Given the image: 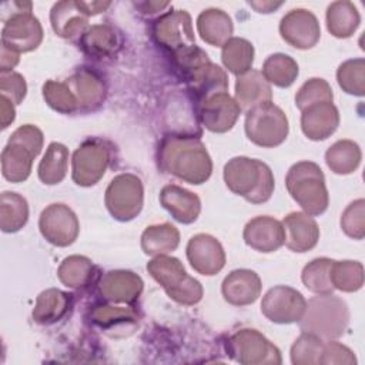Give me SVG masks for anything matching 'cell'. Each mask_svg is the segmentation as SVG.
Listing matches in <instances>:
<instances>
[{
  "instance_id": "6da1fadb",
  "label": "cell",
  "mask_w": 365,
  "mask_h": 365,
  "mask_svg": "<svg viewBox=\"0 0 365 365\" xmlns=\"http://www.w3.org/2000/svg\"><path fill=\"white\" fill-rule=\"evenodd\" d=\"M158 164L163 171L190 184L205 182L212 171L205 145L192 135L164 137L158 148Z\"/></svg>"
},
{
  "instance_id": "7a4b0ae2",
  "label": "cell",
  "mask_w": 365,
  "mask_h": 365,
  "mask_svg": "<svg viewBox=\"0 0 365 365\" xmlns=\"http://www.w3.org/2000/svg\"><path fill=\"white\" fill-rule=\"evenodd\" d=\"M227 187L252 204H261L271 198L275 187L271 168L259 160L234 157L224 167Z\"/></svg>"
},
{
  "instance_id": "3957f363",
  "label": "cell",
  "mask_w": 365,
  "mask_h": 365,
  "mask_svg": "<svg viewBox=\"0 0 365 365\" xmlns=\"http://www.w3.org/2000/svg\"><path fill=\"white\" fill-rule=\"evenodd\" d=\"M349 322V309L345 301L332 294H318L312 297L299 319L302 332H311L321 339L331 341L339 338Z\"/></svg>"
},
{
  "instance_id": "277c9868",
  "label": "cell",
  "mask_w": 365,
  "mask_h": 365,
  "mask_svg": "<svg viewBox=\"0 0 365 365\" xmlns=\"http://www.w3.org/2000/svg\"><path fill=\"white\" fill-rule=\"evenodd\" d=\"M285 185L305 214L319 215L328 208V190L318 164L312 161L294 164L285 177Z\"/></svg>"
},
{
  "instance_id": "5b68a950",
  "label": "cell",
  "mask_w": 365,
  "mask_h": 365,
  "mask_svg": "<svg viewBox=\"0 0 365 365\" xmlns=\"http://www.w3.org/2000/svg\"><path fill=\"white\" fill-rule=\"evenodd\" d=\"M147 271L175 302L194 305L201 301V284L187 274L180 259L165 254L157 255L147 264Z\"/></svg>"
},
{
  "instance_id": "8992f818",
  "label": "cell",
  "mask_w": 365,
  "mask_h": 365,
  "mask_svg": "<svg viewBox=\"0 0 365 365\" xmlns=\"http://www.w3.org/2000/svg\"><path fill=\"white\" fill-rule=\"evenodd\" d=\"M288 118L272 101L262 103L247 111L245 133L257 145L271 148L282 144L288 135Z\"/></svg>"
},
{
  "instance_id": "52a82bcc",
  "label": "cell",
  "mask_w": 365,
  "mask_h": 365,
  "mask_svg": "<svg viewBox=\"0 0 365 365\" xmlns=\"http://www.w3.org/2000/svg\"><path fill=\"white\" fill-rule=\"evenodd\" d=\"M144 190L141 180L130 173L118 174L106 190V207L118 221H130L143 208Z\"/></svg>"
},
{
  "instance_id": "ba28073f",
  "label": "cell",
  "mask_w": 365,
  "mask_h": 365,
  "mask_svg": "<svg viewBox=\"0 0 365 365\" xmlns=\"http://www.w3.org/2000/svg\"><path fill=\"white\" fill-rule=\"evenodd\" d=\"M227 349L237 362L244 365L281 364L279 349L257 329L244 328L237 331L228 339Z\"/></svg>"
},
{
  "instance_id": "9c48e42d",
  "label": "cell",
  "mask_w": 365,
  "mask_h": 365,
  "mask_svg": "<svg viewBox=\"0 0 365 365\" xmlns=\"http://www.w3.org/2000/svg\"><path fill=\"white\" fill-rule=\"evenodd\" d=\"M155 41L175 54L195 46L191 17L185 10H174L158 17L153 24Z\"/></svg>"
},
{
  "instance_id": "30bf717a",
  "label": "cell",
  "mask_w": 365,
  "mask_h": 365,
  "mask_svg": "<svg viewBox=\"0 0 365 365\" xmlns=\"http://www.w3.org/2000/svg\"><path fill=\"white\" fill-rule=\"evenodd\" d=\"M43 29L31 11L13 13L3 26L1 46L16 53H27L40 46Z\"/></svg>"
},
{
  "instance_id": "8fae6325",
  "label": "cell",
  "mask_w": 365,
  "mask_h": 365,
  "mask_svg": "<svg viewBox=\"0 0 365 365\" xmlns=\"http://www.w3.org/2000/svg\"><path fill=\"white\" fill-rule=\"evenodd\" d=\"M307 307L304 295L287 285H277L267 291L261 302V312L275 324H292L302 318Z\"/></svg>"
},
{
  "instance_id": "7c38bea8",
  "label": "cell",
  "mask_w": 365,
  "mask_h": 365,
  "mask_svg": "<svg viewBox=\"0 0 365 365\" xmlns=\"http://www.w3.org/2000/svg\"><path fill=\"white\" fill-rule=\"evenodd\" d=\"M110 163L108 148L97 141L83 143L73 154V181L81 187H90L100 181Z\"/></svg>"
},
{
  "instance_id": "4fadbf2b",
  "label": "cell",
  "mask_w": 365,
  "mask_h": 365,
  "mask_svg": "<svg viewBox=\"0 0 365 365\" xmlns=\"http://www.w3.org/2000/svg\"><path fill=\"white\" fill-rule=\"evenodd\" d=\"M38 228L41 235L53 245L67 247L78 235L80 224L73 210L64 204H51L43 210Z\"/></svg>"
},
{
  "instance_id": "5bb4252c",
  "label": "cell",
  "mask_w": 365,
  "mask_h": 365,
  "mask_svg": "<svg viewBox=\"0 0 365 365\" xmlns=\"http://www.w3.org/2000/svg\"><path fill=\"white\" fill-rule=\"evenodd\" d=\"M279 33L289 46L301 50L314 47L321 37L317 17L305 9H295L285 14L279 23Z\"/></svg>"
},
{
  "instance_id": "9a60e30c",
  "label": "cell",
  "mask_w": 365,
  "mask_h": 365,
  "mask_svg": "<svg viewBox=\"0 0 365 365\" xmlns=\"http://www.w3.org/2000/svg\"><path fill=\"white\" fill-rule=\"evenodd\" d=\"M241 113L237 101L227 93H217L198 104V117L201 124L212 133H225L231 130Z\"/></svg>"
},
{
  "instance_id": "2e32d148",
  "label": "cell",
  "mask_w": 365,
  "mask_h": 365,
  "mask_svg": "<svg viewBox=\"0 0 365 365\" xmlns=\"http://www.w3.org/2000/svg\"><path fill=\"white\" fill-rule=\"evenodd\" d=\"M187 258L191 267L202 275H215L225 265L222 245L208 234H197L188 241Z\"/></svg>"
},
{
  "instance_id": "e0dca14e",
  "label": "cell",
  "mask_w": 365,
  "mask_h": 365,
  "mask_svg": "<svg viewBox=\"0 0 365 365\" xmlns=\"http://www.w3.org/2000/svg\"><path fill=\"white\" fill-rule=\"evenodd\" d=\"M244 241L248 247L259 252H272L285 244V231L281 221L261 215L247 222Z\"/></svg>"
},
{
  "instance_id": "ac0fdd59",
  "label": "cell",
  "mask_w": 365,
  "mask_h": 365,
  "mask_svg": "<svg viewBox=\"0 0 365 365\" xmlns=\"http://www.w3.org/2000/svg\"><path fill=\"white\" fill-rule=\"evenodd\" d=\"M182 77L198 104L217 93L227 91L228 88V78L225 71L210 60L188 70L182 74Z\"/></svg>"
},
{
  "instance_id": "d6986e66",
  "label": "cell",
  "mask_w": 365,
  "mask_h": 365,
  "mask_svg": "<svg viewBox=\"0 0 365 365\" xmlns=\"http://www.w3.org/2000/svg\"><path fill=\"white\" fill-rule=\"evenodd\" d=\"M339 124L338 108L331 103H318L302 110L301 128L302 133L314 141L328 138Z\"/></svg>"
},
{
  "instance_id": "ffe728a7",
  "label": "cell",
  "mask_w": 365,
  "mask_h": 365,
  "mask_svg": "<svg viewBox=\"0 0 365 365\" xmlns=\"http://www.w3.org/2000/svg\"><path fill=\"white\" fill-rule=\"evenodd\" d=\"M88 13L86 11L83 1L64 0L53 6L50 13L51 27L54 33L64 38H73L83 34L87 29Z\"/></svg>"
},
{
  "instance_id": "44dd1931",
  "label": "cell",
  "mask_w": 365,
  "mask_h": 365,
  "mask_svg": "<svg viewBox=\"0 0 365 365\" xmlns=\"http://www.w3.org/2000/svg\"><path fill=\"white\" fill-rule=\"evenodd\" d=\"M285 245L294 252L312 250L319 240V228L315 220L305 212H291L284 221Z\"/></svg>"
},
{
  "instance_id": "7402d4cb",
  "label": "cell",
  "mask_w": 365,
  "mask_h": 365,
  "mask_svg": "<svg viewBox=\"0 0 365 365\" xmlns=\"http://www.w3.org/2000/svg\"><path fill=\"white\" fill-rule=\"evenodd\" d=\"M101 295L111 301V302H134L141 291H143V281L141 278L124 269H115L106 272L98 284Z\"/></svg>"
},
{
  "instance_id": "603a6c76",
  "label": "cell",
  "mask_w": 365,
  "mask_h": 365,
  "mask_svg": "<svg viewBox=\"0 0 365 365\" xmlns=\"http://www.w3.org/2000/svg\"><path fill=\"white\" fill-rule=\"evenodd\" d=\"M224 299L235 307L250 305L261 294V279L251 269H235L222 281Z\"/></svg>"
},
{
  "instance_id": "cb8c5ba5",
  "label": "cell",
  "mask_w": 365,
  "mask_h": 365,
  "mask_svg": "<svg viewBox=\"0 0 365 365\" xmlns=\"http://www.w3.org/2000/svg\"><path fill=\"white\" fill-rule=\"evenodd\" d=\"M160 202L174 217V220L182 224L194 222L201 211V201L198 195L175 184L163 187L160 192Z\"/></svg>"
},
{
  "instance_id": "d4e9b609",
  "label": "cell",
  "mask_w": 365,
  "mask_h": 365,
  "mask_svg": "<svg viewBox=\"0 0 365 365\" xmlns=\"http://www.w3.org/2000/svg\"><path fill=\"white\" fill-rule=\"evenodd\" d=\"M271 86L261 71L250 70L238 76L235 83V101L241 110L248 111L255 106L271 101Z\"/></svg>"
},
{
  "instance_id": "484cf974",
  "label": "cell",
  "mask_w": 365,
  "mask_h": 365,
  "mask_svg": "<svg viewBox=\"0 0 365 365\" xmlns=\"http://www.w3.org/2000/svg\"><path fill=\"white\" fill-rule=\"evenodd\" d=\"M67 84L77 98L78 108L96 110L106 98V86L103 80L88 68L78 70L70 77Z\"/></svg>"
},
{
  "instance_id": "4316f807",
  "label": "cell",
  "mask_w": 365,
  "mask_h": 365,
  "mask_svg": "<svg viewBox=\"0 0 365 365\" xmlns=\"http://www.w3.org/2000/svg\"><path fill=\"white\" fill-rule=\"evenodd\" d=\"M197 30L205 43L222 47L231 38L234 27L231 17L225 11L207 9L197 19Z\"/></svg>"
},
{
  "instance_id": "83f0119b",
  "label": "cell",
  "mask_w": 365,
  "mask_h": 365,
  "mask_svg": "<svg viewBox=\"0 0 365 365\" xmlns=\"http://www.w3.org/2000/svg\"><path fill=\"white\" fill-rule=\"evenodd\" d=\"M36 155L23 144L9 141L1 151V173L11 182L27 180Z\"/></svg>"
},
{
  "instance_id": "f1b7e54d",
  "label": "cell",
  "mask_w": 365,
  "mask_h": 365,
  "mask_svg": "<svg viewBox=\"0 0 365 365\" xmlns=\"http://www.w3.org/2000/svg\"><path fill=\"white\" fill-rule=\"evenodd\" d=\"M71 305V295L57 288L43 291L33 309V319L41 325H50L61 319Z\"/></svg>"
},
{
  "instance_id": "f546056e",
  "label": "cell",
  "mask_w": 365,
  "mask_h": 365,
  "mask_svg": "<svg viewBox=\"0 0 365 365\" xmlns=\"http://www.w3.org/2000/svg\"><path fill=\"white\" fill-rule=\"evenodd\" d=\"M359 13L351 1H334L327 10V27L338 38L354 34L359 26Z\"/></svg>"
},
{
  "instance_id": "4dcf8cb0",
  "label": "cell",
  "mask_w": 365,
  "mask_h": 365,
  "mask_svg": "<svg viewBox=\"0 0 365 365\" xmlns=\"http://www.w3.org/2000/svg\"><path fill=\"white\" fill-rule=\"evenodd\" d=\"M180 242L178 230L168 224H158L147 227L141 235V247L147 255H164L174 251Z\"/></svg>"
},
{
  "instance_id": "1f68e13d",
  "label": "cell",
  "mask_w": 365,
  "mask_h": 365,
  "mask_svg": "<svg viewBox=\"0 0 365 365\" xmlns=\"http://www.w3.org/2000/svg\"><path fill=\"white\" fill-rule=\"evenodd\" d=\"M29 220V205L17 192L4 191L0 197V228L4 232H16Z\"/></svg>"
},
{
  "instance_id": "d6a6232c",
  "label": "cell",
  "mask_w": 365,
  "mask_h": 365,
  "mask_svg": "<svg viewBox=\"0 0 365 365\" xmlns=\"http://www.w3.org/2000/svg\"><path fill=\"white\" fill-rule=\"evenodd\" d=\"M361 148L351 140H339L325 153L327 165L335 174H351L361 163Z\"/></svg>"
},
{
  "instance_id": "836d02e7",
  "label": "cell",
  "mask_w": 365,
  "mask_h": 365,
  "mask_svg": "<svg viewBox=\"0 0 365 365\" xmlns=\"http://www.w3.org/2000/svg\"><path fill=\"white\" fill-rule=\"evenodd\" d=\"M68 150L60 143H51L38 164V178L48 185L58 184L67 174Z\"/></svg>"
},
{
  "instance_id": "e575fe53",
  "label": "cell",
  "mask_w": 365,
  "mask_h": 365,
  "mask_svg": "<svg viewBox=\"0 0 365 365\" xmlns=\"http://www.w3.org/2000/svg\"><path fill=\"white\" fill-rule=\"evenodd\" d=\"M224 66L235 76H241L251 70L254 61L252 44L241 37H231L221 51Z\"/></svg>"
},
{
  "instance_id": "d590c367",
  "label": "cell",
  "mask_w": 365,
  "mask_h": 365,
  "mask_svg": "<svg viewBox=\"0 0 365 365\" xmlns=\"http://www.w3.org/2000/svg\"><path fill=\"white\" fill-rule=\"evenodd\" d=\"M80 46L88 56L106 57L114 51L117 46V34L110 26L96 24L83 33Z\"/></svg>"
},
{
  "instance_id": "8d00e7d4",
  "label": "cell",
  "mask_w": 365,
  "mask_h": 365,
  "mask_svg": "<svg viewBox=\"0 0 365 365\" xmlns=\"http://www.w3.org/2000/svg\"><path fill=\"white\" fill-rule=\"evenodd\" d=\"M262 76L277 87H289L298 77V64L292 57L277 53L264 61Z\"/></svg>"
},
{
  "instance_id": "74e56055",
  "label": "cell",
  "mask_w": 365,
  "mask_h": 365,
  "mask_svg": "<svg viewBox=\"0 0 365 365\" xmlns=\"http://www.w3.org/2000/svg\"><path fill=\"white\" fill-rule=\"evenodd\" d=\"M334 259L315 258L302 269L304 285L315 294H332L335 289L331 282V268Z\"/></svg>"
},
{
  "instance_id": "f35d334b",
  "label": "cell",
  "mask_w": 365,
  "mask_h": 365,
  "mask_svg": "<svg viewBox=\"0 0 365 365\" xmlns=\"http://www.w3.org/2000/svg\"><path fill=\"white\" fill-rule=\"evenodd\" d=\"M57 275L66 287L80 288L90 282L93 275V264L83 255H71L60 264Z\"/></svg>"
},
{
  "instance_id": "ab89813d",
  "label": "cell",
  "mask_w": 365,
  "mask_h": 365,
  "mask_svg": "<svg viewBox=\"0 0 365 365\" xmlns=\"http://www.w3.org/2000/svg\"><path fill=\"white\" fill-rule=\"evenodd\" d=\"M334 288L344 292L358 291L364 285V267L358 261H334L331 268Z\"/></svg>"
},
{
  "instance_id": "60d3db41",
  "label": "cell",
  "mask_w": 365,
  "mask_h": 365,
  "mask_svg": "<svg viewBox=\"0 0 365 365\" xmlns=\"http://www.w3.org/2000/svg\"><path fill=\"white\" fill-rule=\"evenodd\" d=\"M336 80L339 87L354 96H364L365 93V61L364 58H354L344 61L338 71Z\"/></svg>"
},
{
  "instance_id": "b9f144b4",
  "label": "cell",
  "mask_w": 365,
  "mask_h": 365,
  "mask_svg": "<svg viewBox=\"0 0 365 365\" xmlns=\"http://www.w3.org/2000/svg\"><path fill=\"white\" fill-rule=\"evenodd\" d=\"M43 97L46 103L56 111L70 114L78 110V103L67 83L48 80L43 86Z\"/></svg>"
},
{
  "instance_id": "7bdbcfd3",
  "label": "cell",
  "mask_w": 365,
  "mask_h": 365,
  "mask_svg": "<svg viewBox=\"0 0 365 365\" xmlns=\"http://www.w3.org/2000/svg\"><path fill=\"white\" fill-rule=\"evenodd\" d=\"M324 339L311 332H302L291 346V361L295 365L319 364Z\"/></svg>"
},
{
  "instance_id": "ee69618b",
  "label": "cell",
  "mask_w": 365,
  "mask_h": 365,
  "mask_svg": "<svg viewBox=\"0 0 365 365\" xmlns=\"http://www.w3.org/2000/svg\"><path fill=\"white\" fill-rule=\"evenodd\" d=\"M332 98L334 94L331 86L324 78H309L299 87L295 96V104L302 111L307 107L318 103H332Z\"/></svg>"
},
{
  "instance_id": "f6af8a7d",
  "label": "cell",
  "mask_w": 365,
  "mask_h": 365,
  "mask_svg": "<svg viewBox=\"0 0 365 365\" xmlns=\"http://www.w3.org/2000/svg\"><path fill=\"white\" fill-rule=\"evenodd\" d=\"M342 231L355 240H362L365 235V201L362 198L351 202L341 217Z\"/></svg>"
},
{
  "instance_id": "bcb514c9",
  "label": "cell",
  "mask_w": 365,
  "mask_h": 365,
  "mask_svg": "<svg viewBox=\"0 0 365 365\" xmlns=\"http://www.w3.org/2000/svg\"><path fill=\"white\" fill-rule=\"evenodd\" d=\"M0 91L1 96L7 97L13 104H19L26 97L27 84L21 74L10 71L4 73L0 77Z\"/></svg>"
},
{
  "instance_id": "7dc6e473",
  "label": "cell",
  "mask_w": 365,
  "mask_h": 365,
  "mask_svg": "<svg viewBox=\"0 0 365 365\" xmlns=\"http://www.w3.org/2000/svg\"><path fill=\"white\" fill-rule=\"evenodd\" d=\"M9 141L20 143L27 147L36 157L40 154L43 148V133L31 124H26L19 127L9 138Z\"/></svg>"
},
{
  "instance_id": "c3c4849f",
  "label": "cell",
  "mask_w": 365,
  "mask_h": 365,
  "mask_svg": "<svg viewBox=\"0 0 365 365\" xmlns=\"http://www.w3.org/2000/svg\"><path fill=\"white\" fill-rule=\"evenodd\" d=\"M93 321L100 327H108L115 322L135 319V312L130 308H114V307H98L91 314Z\"/></svg>"
},
{
  "instance_id": "681fc988",
  "label": "cell",
  "mask_w": 365,
  "mask_h": 365,
  "mask_svg": "<svg viewBox=\"0 0 365 365\" xmlns=\"http://www.w3.org/2000/svg\"><path fill=\"white\" fill-rule=\"evenodd\" d=\"M355 355L354 352L346 348L345 345L335 342V341H328L324 342V349L321 354V359L319 364H346V365H352L355 364Z\"/></svg>"
},
{
  "instance_id": "f907efd6",
  "label": "cell",
  "mask_w": 365,
  "mask_h": 365,
  "mask_svg": "<svg viewBox=\"0 0 365 365\" xmlns=\"http://www.w3.org/2000/svg\"><path fill=\"white\" fill-rule=\"evenodd\" d=\"M14 117H16V111H14V106L13 103L1 96L0 97V120H1V128H7L13 121H14Z\"/></svg>"
},
{
  "instance_id": "816d5d0a",
  "label": "cell",
  "mask_w": 365,
  "mask_h": 365,
  "mask_svg": "<svg viewBox=\"0 0 365 365\" xmlns=\"http://www.w3.org/2000/svg\"><path fill=\"white\" fill-rule=\"evenodd\" d=\"M19 63V53L9 50L7 47L1 46V57H0V70L1 74L10 73Z\"/></svg>"
},
{
  "instance_id": "f5cc1de1",
  "label": "cell",
  "mask_w": 365,
  "mask_h": 365,
  "mask_svg": "<svg viewBox=\"0 0 365 365\" xmlns=\"http://www.w3.org/2000/svg\"><path fill=\"white\" fill-rule=\"evenodd\" d=\"M251 7H254L258 13H271L275 9L282 6V1H250L248 3Z\"/></svg>"
},
{
  "instance_id": "db71d44e",
  "label": "cell",
  "mask_w": 365,
  "mask_h": 365,
  "mask_svg": "<svg viewBox=\"0 0 365 365\" xmlns=\"http://www.w3.org/2000/svg\"><path fill=\"white\" fill-rule=\"evenodd\" d=\"M168 3H160V1H148V3H141L138 4V7H144L143 9V13H148V14H153V13H157L160 11L161 9L167 7Z\"/></svg>"
}]
</instances>
